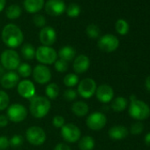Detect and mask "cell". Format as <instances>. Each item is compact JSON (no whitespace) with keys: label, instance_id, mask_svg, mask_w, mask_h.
Wrapping results in <instances>:
<instances>
[{"label":"cell","instance_id":"22","mask_svg":"<svg viewBox=\"0 0 150 150\" xmlns=\"http://www.w3.org/2000/svg\"><path fill=\"white\" fill-rule=\"evenodd\" d=\"M58 57L60 59L68 63L75 58V57H76V50L71 46H64L59 50Z\"/></svg>","mask_w":150,"mask_h":150},{"label":"cell","instance_id":"24","mask_svg":"<svg viewBox=\"0 0 150 150\" xmlns=\"http://www.w3.org/2000/svg\"><path fill=\"white\" fill-rule=\"evenodd\" d=\"M78 146L81 150H93L95 147V139L89 135L83 136L79 139Z\"/></svg>","mask_w":150,"mask_h":150},{"label":"cell","instance_id":"3","mask_svg":"<svg viewBox=\"0 0 150 150\" xmlns=\"http://www.w3.org/2000/svg\"><path fill=\"white\" fill-rule=\"evenodd\" d=\"M128 113L131 117L137 121L147 119L150 117V107L145 102L135 99L131 101L128 108Z\"/></svg>","mask_w":150,"mask_h":150},{"label":"cell","instance_id":"32","mask_svg":"<svg viewBox=\"0 0 150 150\" xmlns=\"http://www.w3.org/2000/svg\"><path fill=\"white\" fill-rule=\"evenodd\" d=\"M86 33L88 35V36L91 39H96L99 37L101 30L99 28V27L96 24H90L86 28Z\"/></svg>","mask_w":150,"mask_h":150},{"label":"cell","instance_id":"38","mask_svg":"<svg viewBox=\"0 0 150 150\" xmlns=\"http://www.w3.org/2000/svg\"><path fill=\"white\" fill-rule=\"evenodd\" d=\"M33 22L37 28H43L46 25V19L43 15L41 14H36L33 18Z\"/></svg>","mask_w":150,"mask_h":150},{"label":"cell","instance_id":"7","mask_svg":"<svg viewBox=\"0 0 150 150\" xmlns=\"http://www.w3.org/2000/svg\"><path fill=\"white\" fill-rule=\"evenodd\" d=\"M45 131L37 125H33L26 131V139L33 146H41L46 140Z\"/></svg>","mask_w":150,"mask_h":150},{"label":"cell","instance_id":"28","mask_svg":"<svg viewBox=\"0 0 150 150\" xmlns=\"http://www.w3.org/2000/svg\"><path fill=\"white\" fill-rule=\"evenodd\" d=\"M6 15L9 20H16L21 15V8L18 5H11L6 12Z\"/></svg>","mask_w":150,"mask_h":150},{"label":"cell","instance_id":"15","mask_svg":"<svg viewBox=\"0 0 150 150\" xmlns=\"http://www.w3.org/2000/svg\"><path fill=\"white\" fill-rule=\"evenodd\" d=\"M95 95L100 103H110L114 98V90L110 85L102 84L97 87Z\"/></svg>","mask_w":150,"mask_h":150},{"label":"cell","instance_id":"12","mask_svg":"<svg viewBox=\"0 0 150 150\" xmlns=\"http://www.w3.org/2000/svg\"><path fill=\"white\" fill-rule=\"evenodd\" d=\"M32 75L34 81L41 85L48 84L50 81L52 76L50 68L44 64H37L35 66L32 71Z\"/></svg>","mask_w":150,"mask_h":150},{"label":"cell","instance_id":"10","mask_svg":"<svg viewBox=\"0 0 150 150\" xmlns=\"http://www.w3.org/2000/svg\"><path fill=\"white\" fill-rule=\"evenodd\" d=\"M98 48L104 52L110 53L115 51L119 46V40L117 36L111 34H107L100 37L97 42Z\"/></svg>","mask_w":150,"mask_h":150},{"label":"cell","instance_id":"4","mask_svg":"<svg viewBox=\"0 0 150 150\" xmlns=\"http://www.w3.org/2000/svg\"><path fill=\"white\" fill-rule=\"evenodd\" d=\"M0 62H1V65L5 68V70L7 71H14L21 64L20 55L13 49L6 50L2 52Z\"/></svg>","mask_w":150,"mask_h":150},{"label":"cell","instance_id":"13","mask_svg":"<svg viewBox=\"0 0 150 150\" xmlns=\"http://www.w3.org/2000/svg\"><path fill=\"white\" fill-rule=\"evenodd\" d=\"M17 91L21 97L28 100H31L33 97H35L36 92L34 83L28 80H23L20 81L17 85Z\"/></svg>","mask_w":150,"mask_h":150},{"label":"cell","instance_id":"6","mask_svg":"<svg viewBox=\"0 0 150 150\" xmlns=\"http://www.w3.org/2000/svg\"><path fill=\"white\" fill-rule=\"evenodd\" d=\"M28 114V109L21 103H13L9 105L6 111V117H8L9 121L13 123L23 122L27 118Z\"/></svg>","mask_w":150,"mask_h":150},{"label":"cell","instance_id":"5","mask_svg":"<svg viewBox=\"0 0 150 150\" xmlns=\"http://www.w3.org/2000/svg\"><path fill=\"white\" fill-rule=\"evenodd\" d=\"M35 58L41 64H52L57 59V53L53 48L42 45L35 50Z\"/></svg>","mask_w":150,"mask_h":150},{"label":"cell","instance_id":"30","mask_svg":"<svg viewBox=\"0 0 150 150\" xmlns=\"http://www.w3.org/2000/svg\"><path fill=\"white\" fill-rule=\"evenodd\" d=\"M115 28H116V31L119 35H125L129 32V24L127 23L126 21H125L123 19H119L117 21V22L115 24Z\"/></svg>","mask_w":150,"mask_h":150},{"label":"cell","instance_id":"31","mask_svg":"<svg viewBox=\"0 0 150 150\" xmlns=\"http://www.w3.org/2000/svg\"><path fill=\"white\" fill-rule=\"evenodd\" d=\"M81 6L78 4L71 3L66 8V14L67 16L71 18H75V17H78L81 14Z\"/></svg>","mask_w":150,"mask_h":150},{"label":"cell","instance_id":"37","mask_svg":"<svg viewBox=\"0 0 150 150\" xmlns=\"http://www.w3.org/2000/svg\"><path fill=\"white\" fill-rule=\"evenodd\" d=\"M9 142L12 147H19L23 145L24 138L20 134H15L11 138V139H9Z\"/></svg>","mask_w":150,"mask_h":150},{"label":"cell","instance_id":"23","mask_svg":"<svg viewBox=\"0 0 150 150\" xmlns=\"http://www.w3.org/2000/svg\"><path fill=\"white\" fill-rule=\"evenodd\" d=\"M128 106L127 100L123 96H117L111 101V109L115 112H122Z\"/></svg>","mask_w":150,"mask_h":150},{"label":"cell","instance_id":"39","mask_svg":"<svg viewBox=\"0 0 150 150\" xmlns=\"http://www.w3.org/2000/svg\"><path fill=\"white\" fill-rule=\"evenodd\" d=\"M52 124H53V125H54L56 128H60V129H61V128L64 125L65 120H64V117H62V116H60V115H57V116H55V117H53V119H52Z\"/></svg>","mask_w":150,"mask_h":150},{"label":"cell","instance_id":"16","mask_svg":"<svg viewBox=\"0 0 150 150\" xmlns=\"http://www.w3.org/2000/svg\"><path fill=\"white\" fill-rule=\"evenodd\" d=\"M19 82H20V76L14 71H9L7 72H5L2 75L1 80H0V84H1L2 88L6 89H12L17 87Z\"/></svg>","mask_w":150,"mask_h":150},{"label":"cell","instance_id":"8","mask_svg":"<svg viewBox=\"0 0 150 150\" xmlns=\"http://www.w3.org/2000/svg\"><path fill=\"white\" fill-rule=\"evenodd\" d=\"M61 136L68 143H76L81 138V131L74 124H64L61 128Z\"/></svg>","mask_w":150,"mask_h":150},{"label":"cell","instance_id":"18","mask_svg":"<svg viewBox=\"0 0 150 150\" xmlns=\"http://www.w3.org/2000/svg\"><path fill=\"white\" fill-rule=\"evenodd\" d=\"M90 66V60L88 56L81 54L77 57H75L73 59V70L78 74H82L86 72Z\"/></svg>","mask_w":150,"mask_h":150},{"label":"cell","instance_id":"40","mask_svg":"<svg viewBox=\"0 0 150 150\" xmlns=\"http://www.w3.org/2000/svg\"><path fill=\"white\" fill-rule=\"evenodd\" d=\"M10 146V142L7 137L1 136L0 137V150H5Z\"/></svg>","mask_w":150,"mask_h":150},{"label":"cell","instance_id":"11","mask_svg":"<svg viewBox=\"0 0 150 150\" xmlns=\"http://www.w3.org/2000/svg\"><path fill=\"white\" fill-rule=\"evenodd\" d=\"M107 124V117L99 111H96L88 116L86 120L87 126L93 131H100L105 127Z\"/></svg>","mask_w":150,"mask_h":150},{"label":"cell","instance_id":"44","mask_svg":"<svg viewBox=\"0 0 150 150\" xmlns=\"http://www.w3.org/2000/svg\"><path fill=\"white\" fill-rule=\"evenodd\" d=\"M144 141H145V144L147 145L148 146H150V132H147L145 137H144Z\"/></svg>","mask_w":150,"mask_h":150},{"label":"cell","instance_id":"1","mask_svg":"<svg viewBox=\"0 0 150 150\" xmlns=\"http://www.w3.org/2000/svg\"><path fill=\"white\" fill-rule=\"evenodd\" d=\"M2 40L11 49L20 47L24 40L21 29L14 24H7L2 30Z\"/></svg>","mask_w":150,"mask_h":150},{"label":"cell","instance_id":"20","mask_svg":"<svg viewBox=\"0 0 150 150\" xmlns=\"http://www.w3.org/2000/svg\"><path fill=\"white\" fill-rule=\"evenodd\" d=\"M45 5L44 0H25L24 8L28 13H36L40 12Z\"/></svg>","mask_w":150,"mask_h":150},{"label":"cell","instance_id":"27","mask_svg":"<svg viewBox=\"0 0 150 150\" xmlns=\"http://www.w3.org/2000/svg\"><path fill=\"white\" fill-rule=\"evenodd\" d=\"M63 83L64 84L65 87L69 88H72L73 87L77 86L79 84V77L76 73H68L66 74Z\"/></svg>","mask_w":150,"mask_h":150},{"label":"cell","instance_id":"33","mask_svg":"<svg viewBox=\"0 0 150 150\" xmlns=\"http://www.w3.org/2000/svg\"><path fill=\"white\" fill-rule=\"evenodd\" d=\"M10 97L6 92L0 90V110H5L9 107Z\"/></svg>","mask_w":150,"mask_h":150},{"label":"cell","instance_id":"35","mask_svg":"<svg viewBox=\"0 0 150 150\" xmlns=\"http://www.w3.org/2000/svg\"><path fill=\"white\" fill-rule=\"evenodd\" d=\"M77 96H78L77 91L72 88H68V89L64 90V94H63V97L67 102H73L74 100H76Z\"/></svg>","mask_w":150,"mask_h":150},{"label":"cell","instance_id":"29","mask_svg":"<svg viewBox=\"0 0 150 150\" xmlns=\"http://www.w3.org/2000/svg\"><path fill=\"white\" fill-rule=\"evenodd\" d=\"M18 70V74L20 77L22 78H28L30 75L32 74V67L28 63H22L19 65V67L17 68Z\"/></svg>","mask_w":150,"mask_h":150},{"label":"cell","instance_id":"34","mask_svg":"<svg viewBox=\"0 0 150 150\" xmlns=\"http://www.w3.org/2000/svg\"><path fill=\"white\" fill-rule=\"evenodd\" d=\"M54 67H55V70L60 73H63V72H65L67 70H68V63L62 60V59H57L56 62L54 63Z\"/></svg>","mask_w":150,"mask_h":150},{"label":"cell","instance_id":"17","mask_svg":"<svg viewBox=\"0 0 150 150\" xmlns=\"http://www.w3.org/2000/svg\"><path fill=\"white\" fill-rule=\"evenodd\" d=\"M39 38L43 46L50 47L57 41V32L51 27H43L40 31Z\"/></svg>","mask_w":150,"mask_h":150},{"label":"cell","instance_id":"36","mask_svg":"<svg viewBox=\"0 0 150 150\" xmlns=\"http://www.w3.org/2000/svg\"><path fill=\"white\" fill-rule=\"evenodd\" d=\"M143 130H144V125L140 121H137L133 123L130 127V132L132 135H139L142 133Z\"/></svg>","mask_w":150,"mask_h":150},{"label":"cell","instance_id":"26","mask_svg":"<svg viewBox=\"0 0 150 150\" xmlns=\"http://www.w3.org/2000/svg\"><path fill=\"white\" fill-rule=\"evenodd\" d=\"M45 94L49 100H55L59 95V87L56 83H49L45 88Z\"/></svg>","mask_w":150,"mask_h":150},{"label":"cell","instance_id":"25","mask_svg":"<svg viewBox=\"0 0 150 150\" xmlns=\"http://www.w3.org/2000/svg\"><path fill=\"white\" fill-rule=\"evenodd\" d=\"M35 50H36L32 44L25 43L21 47V52L23 58H25L26 60H32L35 57Z\"/></svg>","mask_w":150,"mask_h":150},{"label":"cell","instance_id":"46","mask_svg":"<svg viewBox=\"0 0 150 150\" xmlns=\"http://www.w3.org/2000/svg\"><path fill=\"white\" fill-rule=\"evenodd\" d=\"M0 80H1V76H0Z\"/></svg>","mask_w":150,"mask_h":150},{"label":"cell","instance_id":"19","mask_svg":"<svg viewBox=\"0 0 150 150\" xmlns=\"http://www.w3.org/2000/svg\"><path fill=\"white\" fill-rule=\"evenodd\" d=\"M129 132L128 129L124 125H114L110 128L108 134L109 137L113 140H120L127 137Z\"/></svg>","mask_w":150,"mask_h":150},{"label":"cell","instance_id":"21","mask_svg":"<svg viewBox=\"0 0 150 150\" xmlns=\"http://www.w3.org/2000/svg\"><path fill=\"white\" fill-rule=\"evenodd\" d=\"M71 111L76 117H82L88 114L89 107L87 103L83 101H77L74 102L71 105Z\"/></svg>","mask_w":150,"mask_h":150},{"label":"cell","instance_id":"41","mask_svg":"<svg viewBox=\"0 0 150 150\" xmlns=\"http://www.w3.org/2000/svg\"><path fill=\"white\" fill-rule=\"evenodd\" d=\"M9 123V119L6 115H0V128L6 127Z\"/></svg>","mask_w":150,"mask_h":150},{"label":"cell","instance_id":"14","mask_svg":"<svg viewBox=\"0 0 150 150\" xmlns=\"http://www.w3.org/2000/svg\"><path fill=\"white\" fill-rule=\"evenodd\" d=\"M44 7L46 13L51 16H59L66 10L65 4L63 0H48Z\"/></svg>","mask_w":150,"mask_h":150},{"label":"cell","instance_id":"43","mask_svg":"<svg viewBox=\"0 0 150 150\" xmlns=\"http://www.w3.org/2000/svg\"><path fill=\"white\" fill-rule=\"evenodd\" d=\"M145 88L147 91H150V75L145 80Z\"/></svg>","mask_w":150,"mask_h":150},{"label":"cell","instance_id":"45","mask_svg":"<svg viewBox=\"0 0 150 150\" xmlns=\"http://www.w3.org/2000/svg\"><path fill=\"white\" fill-rule=\"evenodd\" d=\"M6 4V0H0V13L4 10Z\"/></svg>","mask_w":150,"mask_h":150},{"label":"cell","instance_id":"2","mask_svg":"<svg viewBox=\"0 0 150 150\" xmlns=\"http://www.w3.org/2000/svg\"><path fill=\"white\" fill-rule=\"evenodd\" d=\"M51 109L50 101L45 96H35L30 100L29 111L30 114L35 118H42L48 115Z\"/></svg>","mask_w":150,"mask_h":150},{"label":"cell","instance_id":"42","mask_svg":"<svg viewBox=\"0 0 150 150\" xmlns=\"http://www.w3.org/2000/svg\"><path fill=\"white\" fill-rule=\"evenodd\" d=\"M53 150H71V147L65 143H58L55 146Z\"/></svg>","mask_w":150,"mask_h":150},{"label":"cell","instance_id":"9","mask_svg":"<svg viewBox=\"0 0 150 150\" xmlns=\"http://www.w3.org/2000/svg\"><path fill=\"white\" fill-rule=\"evenodd\" d=\"M97 85L95 80L91 78H85L79 81L78 88H77V93L84 99L91 98L96 91Z\"/></svg>","mask_w":150,"mask_h":150}]
</instances>
